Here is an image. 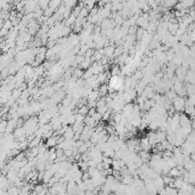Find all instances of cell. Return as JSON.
I'll return each instance as SVG.
<instances>
[{
	"instance_id": "6da1fadb",
	"label": "cell",
	"mask_w": 195,
	"mask_h": 195,
	"mask_svg": "<svg viewBox=\"0 0 195 195\" xmlns=\"http://www.w3.org/2000/svg\"><path fill=\"white\" fill-rule=\"evenodd\" d=\"M185 107H186V99L184 97L177 96L172 100V109L176 110V113L184 111Z\"/></svg>"
},
{
	"instance_id": "7a4b0ae2",
	"label": "cell",
	"mask_w": 195,
	"mask_h": 195,
	"mask_svg": "<svg viewBox=\"0 0 195 195\" xmlns=\"http://www.w3.org/2000/svg\"><path fill=\"white\" fill-rule=\"evenodd\" d=\"M126 168V164L123 162L122 160H112V163H111V169L113 171H122L123 169Z\"/></svg>"
},
{
	"instance_id": "3957f363",
	"label": "cell",
	"mask_w": 195,
	"mask_h": 195,
	"mask_svg": "<svg viewBox=\"0 0 195 195\" xmlns=\"http://www.w3.org/2000/svg\"><path fill=\"white\" fill-rule=\"evenodd\" d=\"M58 144V138H57V136H51L49 138H47V142H46V147L47 149H54L55 146H57Z\"/></svg>"
},
{
	"instance_id": "277c9868",
	"label": "cell",
	"mask_w": 195,
	"mask_h": 195,
	"mask_svg": "<svg viewBox=\"0 0 195 195\" xmlns=\"http://www.w3.org/2000/svg\"><path fill=\"white\" fill-rule=\"evenodd\" d=\"M139 159L142 160V162H149V159H151V153L149 152H146V151H139Z\"/></svg>"
},
{
	"instance_id": "5b68a950",
	"label": "cell",
	"mask_w": 195,
	"mask_h": 195,
	"mask_svg": "<svg viewBox=\"0 0 195 195\" xmlns=\"http://www.w3.org/2000/svg\"><path fill=\"white\" fill-rule=\"evenodd\" d=\"M114 46H107L105 48V49L103 50V53H104V55L107 57H112L113 56V54H114Z\"/></svg>"
},
{
	"instance_id": "8992f818",
	"label": "cell",
	"mask_w": 195,
	"mask_h": 195,
	"mask_svg": "<svg viewBox=\"0 0 195 195\" xmlns=\"http://www.w3.org/2000/svg\"><path fill=\"white\" fill-rule=\"evenodd\" d=\"M111 114H112V113H111V110L106 111V112L102 115V120L103 121H107V120H110L111 119Z\"/></svg>"
},
{
	"instance_id": "52a82bcc",
	"label": "cell",
	"mask_w": 195,
	"mask_h": 195,
	"mask_svg": "<svg viewBox=\"0 0 195 195\" xmlns=\"http://www.w3.org/2000/svg\"><path fill=\"white\" fill-rule=\"evenodd\" d=\"M137 32V34H136V37H137V39L138 40H142V38L144 37V34H145L146 31L145 30H143V29H138V30L136 31Z\"/></svg>"
},
{
	"instance_id": "ba28073f",
	"label": "cell",
	"mask_w": 195,
	"mask_h": 195,
	"mask_svg": "<svg viewBox=\"0 0 195 195\" xmlns=\"http://www.w3.org/2000/svg\"><path fill=\"white\" fill-rule=\"evenodd\" d=\"M74 76H76V78H81V76H83V74H82V70H76V74H74Z\"/></svg>"
}]
</instances>
